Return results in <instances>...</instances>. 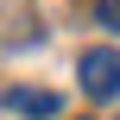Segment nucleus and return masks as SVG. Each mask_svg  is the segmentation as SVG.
<instances>
[{"mask_svg": "<svg viewBox=\"0 0 120 120\" xmlns=\"http://www.w3.org/2000/svg\"><path fill=\"white\" fill-rule=\"evenodd\" d=\"M76 76H82V95L114 101V95H120V51H82Z\"/></svg>", "mask_w": 120, "mask_h": 120, "instance_id": "1", "label": "nucleus"}, {"mask_svg": "<svg viewBox=\"0 0 120 120\" xmlns=\"http://www.w3.org/2000/svg\"><path fill=\"white\" fill-rule=\"evenodd\" d=\"M6 108L25 120H57L63 114V95H51V89H6Z\"/></svg>", "mask_w": 120, "mask_h": 120, "instance_id": "2", "label": "nucleus"}, {"mask_svg": "<svg viewBox=\"0 0 120 120\" xmlns=\"http://www.w3.org/2000/svg\"><path fill=\"white\" fill-rule=\"evenodd\" d=\"M95 19H101L108 32H120V0H95Z\"/></svg>", "mask_w": 120, "mask_h": 120, "instance_id": "3", "label": "nucleus"}]
</instances>
